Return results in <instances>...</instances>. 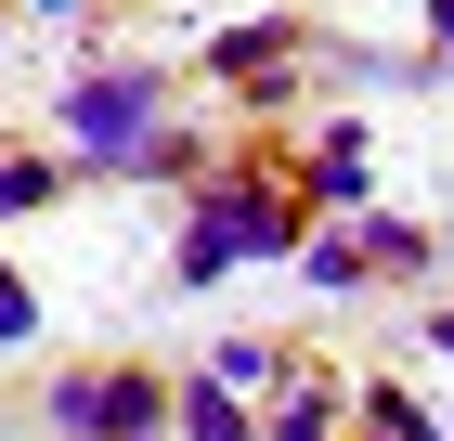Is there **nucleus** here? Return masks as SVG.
<instances>
[{
	"instance_id": "nucleus-11",
	"label": "nucleus",
	"mask_w": 454,
	"mask_h": 441,
	"mask_svg": "<svg viewBox=\"0 0 454 441\" xmlns=\"http://www.w3.org/2000/svg\"><path fill=\"white\" fill-rule=\"evenodd\" d=\"M117 182H208V143H195V130H156V143H130Z\"/></svg>"
},
{
	"instance_id": "nucleus-14",
	"label": "nucleus",
	"mask_w": 454,
	"mask_h": 441,
	"mask_svg": "<svg viewBox=\"0 0 454 441\" xmlns=\"http://www.w3.org/2000/svg\"><path fill=\"white\" fill-rule=\"evenodd\" d=\"M0 350H39V286L27 272H0Z\"/></svg>"
},
{
	"instance_id": "nucleus-13",
	"label": "nucleus",
	"mask_w": 454,
	"mask_h": 441,
	"mask_svg": "<svg viewBox=\"0 0 454 441\" xmlns=\"http://www.w3.org/2000/svg\"><path fill=\"white\" fill-rule=\"evenodd\" d=\"M208 376H234V390H273V376H286V350H273V338H221V350H208Z\"/></svg>"
},
{
	"instance_id": "nucleus-5",
	"label": "nucleus",
	"mask_w": 454,
	"mask_h": 441,
	"mask_svg": "<svg viewBox=\"0 0 454 441\" xmlns=\"http://www.w3.org/2000/svg\"><path fill=\"white\" fill-rule=\"evenodd\" d=\"M169 441H260L234 376H169Z\"/></svg>"
},
{
	"instance_id": "nucleus-3",
	"label": "nucleus",
	"mask_w": 454,
	"mask_h": 441,
	"mask_svg": "<svg viewBox=\"0 0 454 441\" xmlns=\"http://www.w3.org/2000/svg\"><path fill=\"white\" fill-rule=\"evenodd\" d=\"M195 208L234 221L247 260H299V247H312V195H273V182H247V169H208V182H195Z\"/></svg>"
},
{
	"instance_id": "nucleus-16",
	"label": "nucleus",
	"mask_w": 454,
	"mask_h": 441,
	"mask_svg": "<svg viewBox=\"0 0 454 441\" xmlns=\"http://www.w3.org/2000/svg\"><path fill=\"white\" fill-rule=\"evenodd\" d=\"M428 39H442V52H454V0H428Z\"/></svg>"
},
{
	"instance_id": "nucleus-17",
	"label": "nucleus",
	"mask_w": 454,
	"mask_h": 441,
	"mask_svg": "<svg viewBox=\"0 0 454 441\" xmlns=\"http://www.w3.org/2000/svg\"><path fill=\"white\" fill-rule=\"evenodd\" d=\"M27 13H39V27H66V13H78V0H27Z\"/></svg>"
},
{
	"instance_id": "nucleus-12",
	"label": "nucleus",
	"mask_w": 454,
	"mask_h": 441,
	"mask_svg": "<svg viewBox=\"0 0 454 441\" xmlns=\"http://www.w3.org/2000/svg\"><path fill=\"white\" fill-rule=\"evenodd\" d=\"M299 272H312L325 299H350V286H364V234H312V247H299Z\"/></svg>"
},
{
	"instance_id": "nucleus-7",
	"label": "nucleus",
	"mask_w": 454,
	"mask_h": 441,
	"mask_svg": "<svg viewBox=\"0 0 454 441\" xmlns=\"http://www.w3.org/2000/svg\"><path fill=\"white\" fill-rule=\"evenodd\" d=\"M234 260H247V247H234V221L182 195V247H169V272H182V286H221V272H234Z\"/></svg>"
},
{
	"instance_id": "nucleus-6",
	"label": "nucleus",
	"mask_w": 454,
	"mask_h": 441,
	"mask_svg": "<svg viewBox=\"0 0 454 441\" xmlns=\"http://www.w3.org/2000/svg\"><path fill=\"white\" fill-rule=\"evenodd\" d=\"M260 441H350V390L338 376H299V390L260 415Z\"/></svg>"
},
{
	"instance_id": "nucleus-4",
	"label": "nucleus",
	"mask_w": 454,
	"mask_h": 441,
	"mask_svg": "<svg viewBox=\"0 0 454 441\" xmlns=\"http://www.w3.org/2000/svg\"><path fill=\"white\" fill-rule=\"evenodd\" d=\"M312 208H377V143H364V117H325L312 130Z\"/></svg>"
},
{
	"instance_id": "nucleus-8",
	"label": "nucleus",
	"mask_w": 454,
	"mask_h": 441,
	"mask_svg": "<svg viewBox=\"0 0 454 441\" xmlns=\"http://www.w3.org/2000/svg\"><path fill=\"white\" fill-rule=\"evenodd\" d=\"M66 182H78V156H27V143H13V156H0V221H39Z\"/></svg>"
},
{
	"instance_id": "nucleus-2",
	"label": "nucleus",
	"mask_w": 454,
	"mask_h": 441,
	"mask_svg": "<svg viewBox=\"0 0 454 441\" xmlns=\"http://www.w3.org/2000/svg\"><path fill=\"white\" fill-rule=\"evenodd\" d=\"M52 441H169V376L156 364H66L52 376Z\"/></svg>"
},
{
	"instance_id": "nucleus-10",
	"label": "nucleus",
	"mask_w": 454,
	"mask_h": 441,
	"mask_svg": "<svg viewBox=\"0 0 454 441\" xmlns=\"http://www.w3.org/2000/svg\"><path fill=\"white\" fill-rule=\"evenodd\" d=\"M350 234H364V272H428V260H442V247H428L416 221H389V208H364Z\"/></svg>"
},
{
	"instance_id": "nucleus-15",
	"label": "nucleus",
	"mask_w": 454,
	"mask_h": 441,
	"mask_svg": "<svg viewBox=\"0 0 454 441\" xmlns=\"http://www.w3.org/2000/svg\"><path fill=\"white\" fill-rule=\"evenodd\" d=\"M416 338H428V350H442V364H454V311H428V325H416Z\"/></svg>"
},
{
	"instance_id": "nucleus-1",
	"label": "nucleus",
	"mask_w": 454,
	"mask_h": 441,
	"mask_svg": "<svg viewBox=\"0 0 454 441\" xmlns=\"http://www.w3.org/2000/svg\"><path fill=\"white\" fill-rule=\"evenodd\" d=\"M52 130H66L78 169H130V143L169 130V78L156 66H78L66 91H52Z\"/></svg>"
},
{
	"instance_id": "nucleus-9",
	"label": "nucleus",
	"mask_w": 454,
	"mask_h": 441,
	"mask_svg": "<svg viewBox=\"0 0 454 441\" xmlns=\"http://www.w3.org/2000/svg\"><path fill=\"white\" fill-rule=\"evenodd\" d=\"M286 52H299V27H273V13H260V27H221V39H208V78H273Z\"/></svg>"
}]
</instances>
